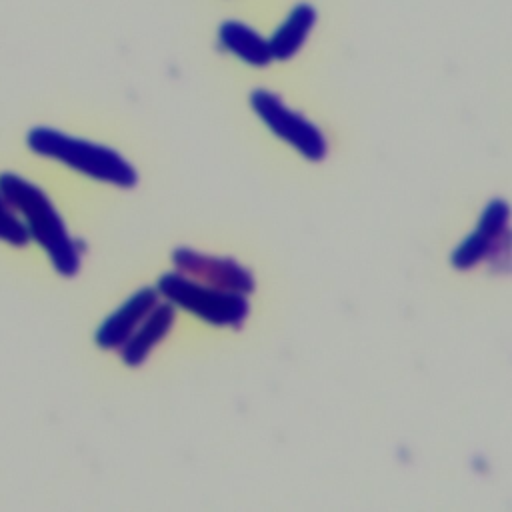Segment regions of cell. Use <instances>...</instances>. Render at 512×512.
<instances>
[{
    "label": "cell",
    "instance_id": "obj_9",
    "mask_svg": "<svg viewBox=\"0 0 512 512\" xmlns=\"http://www.w3.org/2000/svg\"><path fill=\"white\" fill-rule=\"evenodd\" d=\"M314 24H316V10L310 4H296L288 12L284 22L276 28L272 38L268 40L272 58L276 60L292 58L306 42Z\"/></svg>",
    "mask_w": 512,
    "mask_h": 512
},
{
    "label": "cell",
    "instance_id": "obj_2",
    "mask_svg": "<svg viewBox=\"0 0 512 512\" xmlns=\"http://www.w3.org/2000/svg\"><path fill=\"white\" fill-rule=\"evenodd\" d=\"M26 144L38 156L54 158L90 178L120 188H132L138 180L136 170L116 150L62 134L46 126L32 128L26 136Z\"/></svg>",
    "mask_w": 512,
    "mask_h": 512
},
{
    "label": "cell",
    "instance_id": "obj_11",
    "mask_svg": "<svg viewBox=\"0 0 512 512\" xmlns=\"http://www.w3.org/2000/svg\"><path fill=\"white\" fill-rule=\"evenodd\" d=\"M0 240L12 246H24L30 240V234L24 222L14 214L10 202L4 198L0 190Z\"/></svg>",
    "mask_w": 512,
    "mask_h": 512
},
{
    "label": "cell",
    "instance_id": "obj_3",
    "mask_svg": "<svg viewBox=\"0 0 512 512\" xmlns=\"http://www.w3.org/2000/svg\"><path fill=\"white\" fill-rule=\"evenodd\" d=\"M158 288L172 304H178L216 326L236 328L248 316V302L240 292L220 290L214 286L208 288L180 274H164Z\"/></svg>",
    "mask_w": 512,
    "mask_h": 512
},
{
    "label": "cell",
    "instance_id": "obj_4",
    "mask_svg": "<svg viewBox=\"0 0 512 512\" xmlns=\"http://www.w3.org/2000/svg\"><path fill=\"white\" fill-rule=\"evenodd\" d=\"M250 104L264 124L302 156L308 160H322L326 156V138L322 132L310 120L286 108L278 96L268 90H254Z\"/></svg>",
    "mask_w": 512,
    "mask_h": 512
},
{
    "label": "cell",
    "instance_id": "obj_10",
    "mask_svg": "<svg viewBox=\"0 0 512 512\" xmlns=\"http://www.w3.org/2000/svg\"><path fill=\"white\" fill-rule=\"evenodd\" d=\"M218 36L228 52L252 66H266L274 60L268 40L242 22H224Z\"/></svg>",
    "mask_w": 512,
    "mask_h": 512
},
{
    "label": "cell",
    "instance_id": "obj_1",
    "mask_svg": "<svg viewBox=\"0 0 512 512\" xmlns=\"http://www.w3.org/2000/svg\"><path fill=\"white\" fill-rule=\"evenodd\" d=\"M0 190L10 206L20 212L30 238L46 250L54 268L62 276H74L80 266V254L50 198L38 186L12 172L0 174Z\"/></svg>",
    "mask_w": 512,
    "mask_h": 512
},
{
    "label": "cell",
    "instance_id": "obj_8",
    "mask_svg": "<svg viewBox=\"0 0 512 512\" xmlns=\"http://www.w3.org/2000/svg\"><path fill=\"white\" fill-rule=\"evenodd\" d=\"M176 320V312L172 304H160L150 310L146 316V322L136 334H130V338L122 344V358L130 366H138L146 360L150 350L168 334Z\"/></svg>",
    "mask_w": 512,
    "mask_h": 512
},
{
    "label": "cell",
    "instance_id": "obj_7",
    "mask_svg": "<svg viewBox=\"0 0 512 512\" xmlns=\"http://www.w3.org/2000/svg\"><path fill=\"white\" fill-rule=\"evenodd\" d=\"M158 304V294L154 288H142L132 298H128L112 316H108L96 332V342L102 348L122 346L134 328L144 320L150 310Z\"/></svg>",
    "mask_w": 512,
    "mask_h": 512
},
{
    "label": "cell",
    "instance_id": "obj_6",
    "mask_svg": "<svg viewBox=\"0 0 512 512\" xmlns=\"http://www.w3.org/2000/svg\"><path fill=\"white\" fill-rule=\"evenodd\" d=\"M508 204L504 200H492L478 222V228L464 240L452 254V264L458 270L472 268L484 260L490 252L498 250L496 244L508 236Z\"/></svg>",
    "mask_w": 512,
    "mask_h": 512
},
{
    "label": "cell",
    "instance_id": "obj_5",
    "mask_svg": "<svg viewBox=\"0 0 512 512\" xmlns=\"http://www.w3.org/2000/svg\"><path fill=\"white\" fill-rule=\"evenodd\" d=\"M172 260H174L176 268L192 274L194 278H198L214 288L240 292V294H250L254 290L252 274L246 268H242L240 264H236L234 260L206 256V254H200L190 248H178L172 254Z\"/></svg>",
    "mask_w": 512,
    "mask_h": 512
}]
</instances>
